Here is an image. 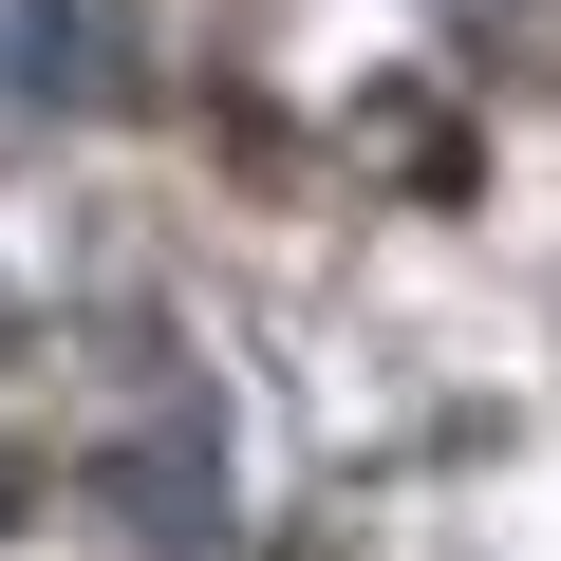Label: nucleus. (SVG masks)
I'll return each mask as SVG.
<instances>
[{
    "mask_svg": "<svg viewBox=\"0 0 561 561\" xmlns=\"http://www.w3.org/2000/svg\"><path fill=\"white\" fill-rule=\"evenodd\" d=\"M0 524H20V449H0Z\"/></svg>",
    "mask_w": 561,
    "mask_h": 561,
    "instance_id": "obj_2",
    "label": "nucleus"
},
{
    "mask_svg": "<svg viewBox=\"0 0 561 561\" xmlns=\"http://www.w3.org/2000/svg\"><path fill=\"white\" fill-rule=\"evenodd\" d=\"M94 486H113V505H131V524H150V542H169V561H206V542H225V486H206V468H187V449H113V468H94Z\"/></svg>",
    "mask_w": 561,
    "mask_h": 561,
    "instance_id": "obj_1",
    "label": "nucleus"
}]
</instances>
